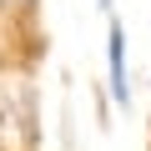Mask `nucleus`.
Wrapping results in <instances>:
<instances>
[{
	"label": "nucleus",
	"mask_w": 151,
	"mask_h": 151,
	"mask_svg": "<svg viewBox=\"0 0 151 151\" xmlns=\"http://www.w3.org/2000/svg\"><path fill=\"white\" fill-rule=\"evenodd\" d=\"M10 5H30V0H10Z\"/></svg>",
	"instance_id": "nucleus-3"
},
{
	"label": "nucleus",
	"mask_w": 151,
	"mask_h": 151,
	"mask_svg": "<svg viewBox=\"0 0 151 151\" xmlns=\"http://www.w3.org/2000/svg\"><path fill=\"white\" fill-rule=\"evenodd\" d=\"M96 5H101V10H106V15H111V10H116V0H96Z\"/></svg>",
	"instance_id": "nucleus-2"
},
{
	"label": "nucleus",
	"mask_w": 151,
	"mask_h": 151,
	"mask_svg": "<svg viewBox=\"0 0 151 151\" xmlns=\"http://www.w3.org/2000/svg\"><path fill=\"white\" fill-rule=\"evenodd\" d=\"M106 91L121 111H131V65H126V25L111 10L106 15Z\"/></svg>",
	"instance_id": "nucleus-1"
}]
</instances>
